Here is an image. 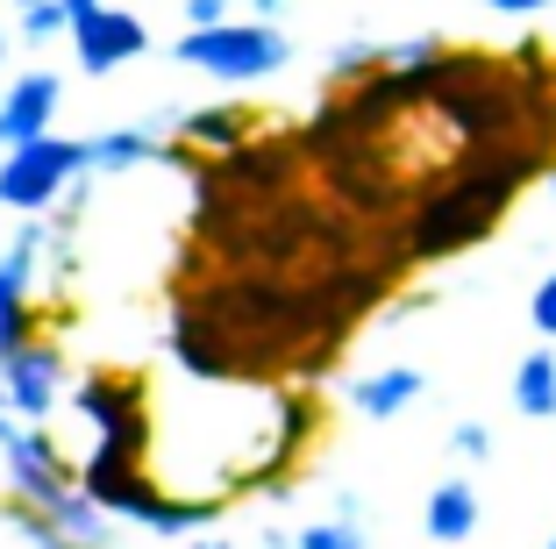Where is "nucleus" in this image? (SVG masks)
<instances>
[{"label": "nucleus", "mask_w": 556, "mask_h": 549, "mask_svg": "<svg viewBox=\"0 0 556 549\" xmlns=\"http://www.w3.org/2000/svg\"><path fill=\"white\" fill-rule=\"evenodd\" d=\"M72 414L93 428L79 464H150L157 414H150V386L136 372H86L72 386Z\"/></svg>", "instance_id": "obj_1"}, {"label": "nucleus", "mask_w": 556, "mask_h": 549, "mask_svg": "<svg viewBox=\"0 0 556 549\" xmlns=\"http://www.w3.org/2000/svg\"><path fill=\"white\" fill-rule=\"evenodd\" d=\"M179 65L207 72L222 86H257V79H278V72L293 65V43L278 22H257V15H236L222 29H179Z\"/></svg>", "instance_id": "obj_2"}, {"label": "nucleus", "mask_w": 556, "mask_h": 549, "mask_svg": "<svg viewBox=\"0 0 556 549\" xmlns=\"http://www.w3.org/2000/svg\"><path fill=\"white\" fill-rule=\"evenodd\" d=\"M79 178H86V144L36 136L22 150H0V208L8 214H58Z\"/></svg>", "instance_id": "obj_3"}, {"label": "nucleus", "mask_w": 556, "mask_h": 549, "mask_svg": "<svg viewBox=\"0 0 556 549\" xmlns=\"http://www.w3.org/2000/svg\"><path fill=\"white\" fill-rule=\"evenodd\" d=\"M0 478H8V500L36 507V514H58L79 492V464L65 457V442L50 428H29V421L0 442Z\"/></svg>", "instance_id": "obj_4"}, {"label": "nucleus", "mask_w": 556, "mask_h": 549, "mask_svg": "<svg viewBox=\"0 0 556 549\" xmlns=\"http://www.w3.org/2000/svg\"><path fill=\"white\" fill-rule=\"evenodd\" d=\"M0 400L15 407L29 428H43L58 407L72 400V372H65V350L50 336H36V342H22L8 364H0Z\"/></svg>", "instance_id": "obj_5"}, {"label": "nucleus", "mask_w": 556, "mask_h": 549, "mask_svg": "<svg viewBox=\"0 0 556 549\" xmlns=\"http://www.w3.org/2000/svg\"><path fill=\"white\" fill-rule=\"evenodd\" d=\"M143 50H150L143 15H129V8H108V0H100L93 15H79V29H72V58H79L86 79H108V72H122L129 58H143Z\"/></svg>", "instance_id": "obj_6"}, {"label": "nucleus", "mask_w": 556, "mask_h": 549, "mask_svg": "<svg viewBox=\"0 0 556 549\" xmlns=\"http://www.w3.org/2000/svg\"><path fill=\"white\" fill-rule=\"evenodd\" d=\"M250 136H264V108H250V100L179 108V122H172V144H186L200 164H207V158H229V150H243Z\"/></svg>", "instance_id": "obj_7"}, {"label": "nucleus", "mask_w": 556, "mask_h": 549, "mask_svg": "<svg viewBox=\"0 0 556 549\" xmlns=\"http://www.w3.org/2000/svg\"><path fill=\"white\" fill-rule=\"evenodd\" d=\"M58 100H65L58 72H22V79L0 93V150H22V144H36V136H58L50 129V122H58Z\"/></svg>", "instance_id": "obj_8"}, {"label": "nucleus", "mask_w": 556, "mask_h": 549, "mask_svg": "<svg viewBox=\"0 0 556 549\" xmlns=\"http://www.w3.org/2000/svg\"><path fill=\"white\" fill-rule=\"evenodd\" d=\"M136 164H172V136H164L157 122H122V129L86 136V172L93 178L136 172Z\"/></svg>", "instance_id": "obj_9"}, {"label": "nucleus", "mask_w": 556, "mask_h": 549, "mask_svg": "<svg viewBox=\"0 0 556 549\" xmlns=\"http://www.w3.org/2000/svg\"><path fill=\"white\" fill-rule=\"evenodd\" d=\"M428 392V378H421V364H378V372H357L350 378V414H364V421H400L414 400Z\"/></svg>", "instance_id": "obj_10"}, {"label": "nucleus", "mask_w": 556, "mask_h": 549, "mask_svg": "<svg viewBox=\"0 0 556 549\" xmlns=\"http://www.w3.org/2000/svg\"><path fill=\"white\" fill-rule=\"evenodd\" d=\"M421 535H428V542H442V549L471 542V535H478V492H471V478H442L435 492H428Z\"/></svg>", "instance_id": "obj_11"}, {"label": "nucleus", "mask_w": 556, "mask_h": 549, "mask_svg": "<svg viewBox=\"0 0 556 549\" xmlns=\"http://www.w3.org/2000/svg\"><path fill=\"white\" fill-rule=\"evenodd\" d=\"M514 407L528 421H556V350H528L514 364Z\"/></svg>", "instance_id": "obj_12"}, {"label": "nucleus", "mask_w": 556, "mask_h": 549, "mask_svg": "<svg viewBox=\"0 0 556 549\" xmlns=\"http://www.w3.org/2000/svg\"><path fill=\"white\" fill-rule=\"evenodd\" d=\"M371 542V528H364V500H336V514H321V521H307V528L293 535V549H364Z\"/></svg>", "instance_id": "obj_13"}, {"label": "nucleus", "mask_w": 556, "mask_h": 549, "mask_svg": "<svg viewBox=\"0 0 556 549\" xmlns=\"http://www.w3.org/2000/svg\"><path fill=\"white\" fill-rule=\"evenodd\" d=\"M36 336H43V328H36V292L0 272V364H8L22 342H36Z\"/></svg>", "instance_id": "obj_14"}, {"label": "nucleus", "mask_w": 556, "mask_h": 549, "mask_svg": "<svg viewBox=\"0 0 556 549\" xmlns=\"http://www.w3.org/2000/svg\"><path fill=\"white\" fill-rule=\"evenodd\" d=\"M72 22H79V0H43V8H15V36L29 50L58 43V36H72Z\"/></svg>", "instance_id": "obj_15"}, {"label": "nucleus", "mask_w": 556, "mask_h": 549, "mask_svg": "<svg viewBox=\"0 0 556 549\" xmlns=\"http://www.w3.org/2000/svg\"><path fill=\"white\" fill-rule=\"evenodd\" d=\"M378 72H386V43H343L336 58H328L321 86H328V93H343V86H364V79H378Z\"/></svg>", "instance_id": "obj_16"}, {"label": "nucleus", "mask_w": 556, "mask_h": 549, "mask_svg": "<svg viewBox=\"0 0 556 549\" xmlns=\"http://www.w3.org/2000/svg\"><path fill=\"white\" fill-rule=\"evenodd\" d=\"M0 521H8V528H15L29 549H86L79 535H65L50 514H36V507H22V500H8V514H0Z\"/></svg>", "instance_id": "obj_17"}, {"label": "nucleus", "mask_w": 556, "mask_h": 549, "mask_svg": "<svg viewBox=\"0 0 556 549\" xmlns=\"http://www.w3.org/2000/svg\"><path fill=\"white\" fill-rule=\"evenodd\" d=\"M450 457H457V464H485L492 457V428L485 421H457V428H450Z\"/></svg>", "instance_id": "obj_18"}, {"label": "nucleus", "mask_w": 556, "mask_h": 549, "mask_svg": "<svg viewBox=\"0 0 556 549\" xmlns=\"http://www.w3.org/2000/svg\"><path fill=\"white\" fill-rule=\"evenodd\" d=\"M186 29H222V22H236V0H179Z\"/></svg>", "instance_id": "obj_19"}, {"label": "nucleus", "mask_w": 556, "mask_h": 549, "mask_svg": "<svg viewBox=\"0 0 556 549\" xmlns=\"http://www.w3.org/2000/svg\"><path fill=\"white\" fill-rule=\"evenodd\" d=\"M528 322H535V336H549V342H556V272L542 278L535 292H528Z\"/></svg>", "instance_id": "obj_20"}, {"label": "nucleus", "mask_w": 556, "mask_h": 549, "mask_svg": "<svg viewBox=\"0 0 556 549\" xmlns=\"http://www.w3.org/2000/svg\"><path fill=\"white\" fill-rule=\"evenodd\" d=\"M478 8H492V15H542L556 0H478Z\"/></svg>", "instance_id": "obj_21"}, {"label": "nucleus", "mask_w": 556, "mask_h": 549, "mask_svg": "<svg viewBox=\"0 0 556 549\" xmlns=\"http://www.w3.org/2000/svg\"><path fill=\"white\" fill-rule=\"evenodd\" d=\"M243 8H250L257 22H278V15H286V0H243Z\"/></svg>", "instance_id": "obj_22"}, {"label": "nucleus", "mask_w": 556, "mask_h": 549, "mask_svg": "<svg viewBox=\"0 0 556 549\" xmlns=\"http://www.w3.org/2000/svg\"><path fill=\"white\" fill-rule=\"evenodd\" d=\"M257 549H293V528H264V535H257Z\"/></svg>", "instance_id": "obj_23"}, {"label": "nucleus", "mask_w": 556, "mask_h": 549, "mask_svg": "<svg viewBox=\"0 0 556 549\" xmlns=\"http://www.w3.org/2000/svg\"><path fill=\"white\" fill-rule=\"evenodd\" d=\"M186 549H236V542H229V535H222V528H207V535H193V542H186Z\"/></svg>", "instance_id": "obj_24"}, {"label": "nucleus", "mask_w": 556, "mask_h": 549, "mask_svg": "<svg viewBox=\"0 0 556 549\" xmlns=\"http://www.w3.org/2000/svg\"><path fill=\"white\" fill-rule=\"evenodd\" d=\"M8 50H15V36H8V29H0V65H8Z\"/></svg>", "instance_id": "obj_25"}, {"label": "nucleus", "mask_w": 556, "mask_h": 549, "mask_svg": "<svg viewBox=\"0 0 556 549\" xmlns=\"http://www.w3.org/2000/svg\"><path fill=\"white\" fill-rule=\"evenodd\" d=\"M15 8H43V0H15Z\"/></svg>", "instance_id": "obj_26"}, {"label": "nucleus", "mask_w": 556, "mask_h": 549, "mask_svg": "<svg viewBox=\"0 0 556 549\" xmlns=\"http://www.w3.org/2000/svg\"><path fill=\"white\" fill-rule=\"evenodd\" d=\"M542 549H556V535H549V542H542Z\"/></svg>", "instance_id": "obj_27"}, {"label": "nucleus", "mask_w": 556, "mask_h": 549, "mask_svg": "<svg viewBox=\"0 0 556 549\" xmlns=\"http://www.w3.org/2000/svg\"><path fill=\"white\" fill-rule=\"evenodd\" d=\"M549 194H556V172H549Z\"/></svg>", "instance_id": "obj_28"}]
</instances>
